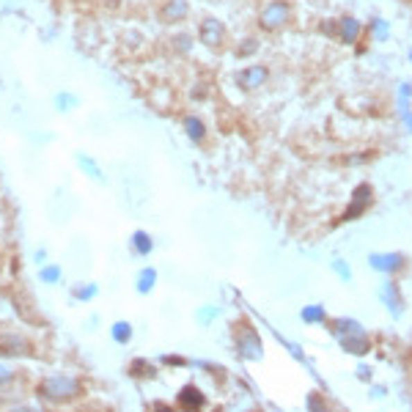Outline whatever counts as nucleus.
Wrapping results in <instances>:
<instances>
[{
  "label": "nucleus",
  "mask_w": 412,
  "mask_h": 412,
  "mask_svg": "<svg viewBox=\"0 0 412 412\" xmlns=\"http://www.w3.org/2000/svg\"><path fill=\"white\" fill-rule=\"evenodd\" d=\"M80 390H83L80 379H74V377H67V374H58V377H47V379H44L42 385H39V393H42L44 399H50V402H69V399L80 396Z\"/></svg>",
  "instance_id": "1"
},
{
  "label": "nucleus",
  "mask_w": 412,
  "mask_h": 412,
  "mask_svg": "<svg viewBox=\"0 0 412 412\" xmlns=\"http://www.w3.org/2000/svg\"><path fill=\"white\" fill-rule=\"evenodd\" d=\"M291 19V6L286 0H273L264 6V11L259 14V25L264 31H280L286 22Z\"/></svg>",
  "instance_id": "2"
},
{
  "label": "nucleus",
  "mask_w": 412,
  "mask_h": 412,
  "mask_svg": "<svg viewBox=\"0 0 412 412\" xmlns=\"http://www.w3.org/2000/svg\"><path fill=\"white\" fill-rule=\"evenodd\" d=\"M237 352H239L242 357H248V360L261 357V341H259V336H256L253 327H242V330L237 333Z\"/></svg>",
  "instance_id": "3"
},
{
  "label": "nucleus",
  "mask_w": 412,
  "mask_h": 412,
  "mask_svg": "<svg viewBox=\"0 0 412 412\" xmlns=\"http://www.w3.org/2000/svg\"><path fill=\"white\" fill-rule=\"evenodd\" d=\"M198 36H201V42H204L206 47H220L223 39H225V28H223L220 19L206 17L204 22H201V28H198Z\"/></svg>",
  "instance_id": "4"
},
{
  "label": "nucleus",
  "mask_w": 412,
  "mask_h": 412,
  "mask_svg": "<svg viewBox=\"0 0 412 412\" xmlns=\"http://www.w3.org/2000/svg\"><path fill=\"white\" fill-rule=\"evenodd\" d=\"M267 77H270L267 67H248V69H242V71H237V83H239L242 88H248V91L264 85Z\"/></svg>",
  "instance_id": "5"
},
{
  "label": "nucleus",
  "mask_w": 412,
  "mask_h": 412,
  "mask_svg": "<svg viewBox=\"0 0 412 412\" xmlns=\"http://www.w3.org/2000/svg\"><path fill=\"white\" fill-rule=\"evenodd\" d=\"M31 346L22 336H14V333H3L0 336V354H28Z\"/></svg>",
  "instance_id": "6"
},
{
  "label": "nucleus",
  "mask_w": 412,
  "mask_h": 412,
  "mask_svg": "<svg viewBox=\"0 0 412 412\" xmlns=\"http://www.w3.org/2000/svg\"><path fill=\"white\" fill-rule=\"evenodd\" d=\"M160 14H162L165 22H182V19L190 14V3H187V0H168Z\"/></svg>",
  "instance_id": "7"
},
{
  "label": "nucleus",
  "mask_w": 412,
  "mask_h": 412,
  "mask_svg": "<svg viewBox=\"0 0 412 412\" xmlns=\"http://www.w3.org/2000/svg\"><path fill=\"white\" fill-rule=\"evenodd\" d=\"M176 404L179 407H184V410H201L206 404L204 393L198 390V388H193V385H187L182 393H179V399H176Z\"/></svg>",
  "instance_id": "8"
},
{
  "label": "nucleus",
  "mask_w": 412,
  "mask_h": 412,
  "mask_svg": "<svg viewBox=\"0 0 412 412\" xmlns=\"http://www.w3.org/2000/svg\"><path fill=\"white\" fill-rule=\"evenodd\" d=\"M338 39L346 44H354L360 39V22L354 17H341L338 19Z\"/></svg>",
  "instance_id": "9"
},
{
  "label": "nucleus",
  "mask_w": 412,
  "mask_h": 412,
  "mask_svg": "<svg viewBox=\"0 0 412 412\" xmlns=\"http://www.w3.org/2000/svg\"><path fill=\"white\" fill-rule=\"evenodd\" d=\"M341 346L352 354H366L371 343L366 338V333H349V336H341Z\"/></svg>",
  "instance_id": "10"
},
{
  "label": "nucleus",
  "mask_w": 412,
  "mask_h": 412,
  "mask_svg": "<svg viewBox=\"0 0 412 412\" xmlns=\"http://www.w3.org/2000/svg\"><path fill=\"white\" fill-rule=\"evenodd\" d=\"M371 264L377 267V270H385V273H396L399 267H404V259L399 256V253H393V256H371Z\"/></svg>",
  "instance_id": "11"
},
{
  "label": "nucleus",
  "mask_w": 412,
  "mask_h": 412,
  "mask_svg": "<svg viewBox=\"0 0 412 412\" xmlns=\"http://www.w3.org/2000/svg\"><path fill=\"white\" fill-rule=\"evenodd\" d=\"M184 130H187V135L193 137L196 143H201V140L206 137V127L201 124V119H196V116L184 119Z\"/></svg>",
  "instance_id": "12"
},
{
  "label": "nucleus",
  "mask_w": 412,
  "mask_h": 412,
  "mask_svg": "<svg viewBox=\"0 0 412 412\" xmlns=\"http://www.w3.org/2000/svg\"><path fill=\"white\" fill-rule=\"evenodd\" d=\"M302 322H308V325L325 322V308H319V305H308V308H302Z\"/></svg>",
  "instance_id": "13"
},
{
  "label": "nucleus",
  "mask_w": 412,
  "mask_h": 412,
  "mask_svg": "<svg viewBox=\"0 0 412 412\" xmlns=\"http://www.w3.org/2000/svg\"><path fill=\"white\" fill-rule=\"evenodd\" d=\"M113 338L119 343H127L132 338V327H130L127 322H116V325H113Z\"/></svg>",
  "instance_id": "14"
},
{
  "label": "nucleus",
  "mask_w": 412,
  "mask_h": 412,
  "mask_svg": "<svg viewBox=\"0 0 412 412\" xmlns=\"http://www.w3.org/2000/svg\"><path fill=\"white\" fill-rule=\"evenodd\" d=\"M132 245H135V250L140 256H146V253L151 250V239H148V234H143V231H135V234H132Z\"/></svg>",
  "instance_id": "15"
},
{
  "label": "nucleus",
  "mask_w": 412,
  "mask_h": 412,
  "mask_svg": "<svg viewBox=\"0 0 412 412\" xmlns=\"http://www.w3.org/2000/svg\"><path fill=\"white\" fill-rule=\"evenodd\" d=\"M336 333L338 336H349V333H363V327L354 322V319H338V325H336Z\"/></svg>",
  "instance_id": "16"
},
{
  "label": "nucleus",
  "mask_w": 412,
  "mask_h": 412,
  "mask_svg": "<svg viewBox=\"0 0 412 412\" xmlns=\"http://www.w3.org/2000/svg\"><path fill=\"white\" fill-rule=\"evenodd\" d=\"M154 277H157V273H154V270H143V273H140V280H137V291H140V294L151 291V286H154Z\"/></svg>",
  "instance_id": "17"
},
{
  "label": "nucleus",
  "mask_w": 412,
  "mask_h": 412,
  "mask_svg": "<svg viewBox=\"0 0 412 412\" xmlns=\"http://www.w3.org/2000/svg\"><path fill=\"white\" fill-rule=\"evenodd\" d=\"M130 374H132V377H151V374H154V368H151L146 360H135V363L130 366Z\"/></svg>",
  "instance_id": "18"
},
{
  "label": "nucleus",
  "mask_w": 412,
  "mask_h": 412,
  "mask_svg": "<svg viewBox=\"0 0 412 412\" xmlns=\"http://www.w3.org/2000/svg\"><path fill=\"white\" fill-rule=\"evenodd\" d=\"M371 31H374V39L377 42H382V39H388V22L385 19H371Z\"/></svg>",
  "instance_id": "19"
},
{
  "label": "nucleus",
  "mask_w": 412,
  "mask_h": 412,
  "mask_svg": "<svg viewBox=\"0 0 412 412\" xmlns=\"http://www.w3.org/2000/svg\"><path fill=\"white\" fill-rule=\"evenodd\" d=\"M173 47H176L179 53H187V50L193 47V36H190V33H179L176 42H173Z\"/></svg>",
  "instance_id": "20"
},
{
  "label": "nucleus",
  "mask_w": 412,
  "mask_h": 412,
  "mask_svg": "<svg viewBox=\"0 0 412 412\" xmlns=\"http://www.w3.org/2000/svg\"><path fill=\"white\" fill-rule=\"evenodd\" d=\"M74 102H77V99H74L71 94H58V96H55L58 110H69V108H74Z\"/></svg>",
  "instance_id": "21"
},
{
  "label": "nucleus",
  "mask_w": 412,
  "mask_h": 412,
  "mask_svg": "<svg viewBox=\"0 0 412 412\" xmlns=\"http://www.w3.org/2000/svg\"><path fill=\"white\" fill-rule=\"evenodd\" d=\"M58 275H61V267H44L42 270V280L44 283H53V280H58Z\"/></svg>",
  "instance_id": "22"
},
{
  "label": "nucleus",
  "mask_w": 412,
  "mask_h": 412,
  "mask_svg": "<svg viewBox=\"0 0 412 412\" xmlns=\"http://www.w3.org/2000/svg\"><path fill=\"white\" fill-rule=\"evenodd\" d=\"M322 33H330V36H338V22H322Z\"/></svg>",
  "instance_id": "23"
},
{
  "label": "nucleus",
  "mask_w": 412,
  "mask_h": 412,
  "mask_svg": "<svg viewBox=\"0 0 412 412\" xmlns=\"http://www.w3.org/2000/svg\"><path fill=\"white\" fill-rule=\"evenodd\" d=\"M11 379H14V371L6 368V366H0V385H6V382H11Z\"/></svg>",
  "instance_id": "24"
},
{
  "label": "nucleus",
  "mask_w": 412,
  "mask_h": 412,
  "mask_svg": "<svg viewBox=\"0 0 412 412\" xmlns=\"http://www.w3.org/2000/svg\"><path fill=\"white\" fill-rule=\"evenodd\" d=\"M74 294H77L80 300H83V297H94V294H96V286H85V289H77Z\"/></svg>",
  "instance_id": "25"
},
{
  "label": "nucleus",
  "mask_w": 412,
  "mask_h": 412,
  "mask_svg": "<svg viewBox=\"0 0 412 412\" xmlns=\"http://www.w3.org/2000/svg\"><path fill=\"white\" fill-rule=\"evenodd\" d=\"M256 47H259V42H256V39H250V42H245V44H242V50H239V53H242V55H248V53H253Z\"/></svg>",
  "instance_id": "26"
},
{
  "label": "nucleus",
  "mask_w": 412,
  "mask_h": 412,
  "mask_svg": "<svg viewBox=\"0 0 412 412\" xmlns=\"http://www.w3.org/2000/svg\"><path fill=\"white\" fill-rule=\"evenodd\" d=\"M83 165H85V171H88V173H91L94 179H102V176H99V171L94 168V162H91V160H83Z\"/></svg>",
  "instance_id": "27"
},
{
  "label": "nucleus",
  "mask_w": 412,
  "mask_h": 412,
  "mask_svg": "<svg viewBox=\"0 0 412 412\" xmlns=\"http://www.w3.org/2000/svg\"><path fill=\"white\" fill-rule=\"evenodd\" d=\"M336 270H338L343 277H349V267H343V261H336Z\"/></svg>",
  "instance_id": "28"
},
{
  "label": "nucleus",
  "mask_w": 412,
  "mask_h": 412,
  "mask_svg": "<svg viewBox=\"0 0 412 412\" xmlns=\"http://www.w3.org/2000/svg\"><path fill=\"white\" fill-rule=\"evenodd\" d=\"M308 407H322V402H319L316 396H311V399H308Z\"/></svg>",
  "instance_id": "29"
},
{
  "label": "nucleus",
  "mask_w": 412,
  "mask_h": 412,
  "mask_svg": "<svg viewBox=\"0 0 412 412\" xmlns=\"http://www.w3.org/2000/svg\"><path fill=\"white\" fill-rule=\"evenodd\" d=\"M407 121H410V130H412V116H407Z\"/></svg>",
  "instance_id": "30"
},
{
  "label": "nucleus",
  "mask_w": 412,
  "mask_h": 412,
  "mask_svg": "<svg viewBox=\"0 0 412 412\" xmlns=\"http://www.w3.org/2000/svg\"><path fill=\"white\" fill-rule=\"evenodd\" d=\"M410 61H412V53H410Z\"/></svg>",
  "instance_id": "31"
}]
</instances>
